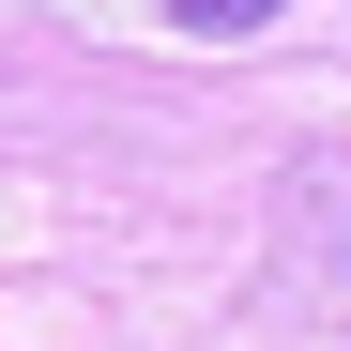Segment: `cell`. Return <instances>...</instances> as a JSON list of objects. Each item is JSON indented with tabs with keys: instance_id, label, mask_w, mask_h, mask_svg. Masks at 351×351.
I'll return each mask as SVG.
<instances>
[{
	"instance_id": "1",
	"label": "cell",
	"mask_w": 351,
	"mask_h": 351,
	"mask_svg": "<svg viewBox=\"0 0 351 351\" xmlns=\"http://www.w3.org/2000/svg\"><path fill=\"white\" fill-rule=\"evenodd\" d=\"M275 229H290V260L351 306V153H306V168H290V184H275Z\"/></svg>"
},
{
	"instance_id": "2",
	"label": "cell",
	"mask_w": 351,
	"mask_h": 351,
	"mask_svg": "<svg viewBox=\"0 0 351 351\" xmlns=\"http://www.w3.org/2000/svg\"><path fill=\"white\" fill-rule=\"evenodd\" d=\"M260 16H290V0H168V31H199V46H229V31H260Z\"/></svg>"
}]
</instances>
